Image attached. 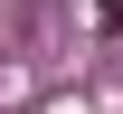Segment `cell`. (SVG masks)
<instances>
[{
	"mask_svg": "<svg viewBox=\"0 0 123 114\" xmlns=\"http://www.w3.org/2000/svg\"><path fill=\"white\" fill-rule=\"evenodd\" d=\"M95 19H104V29H123V0H104V10H95Z\"/></svg>",
	"mask_w": 123,
	"mask_h": 114,
	"instance_id": "obj_1",
	"label": "cell"
}]
</instances>
